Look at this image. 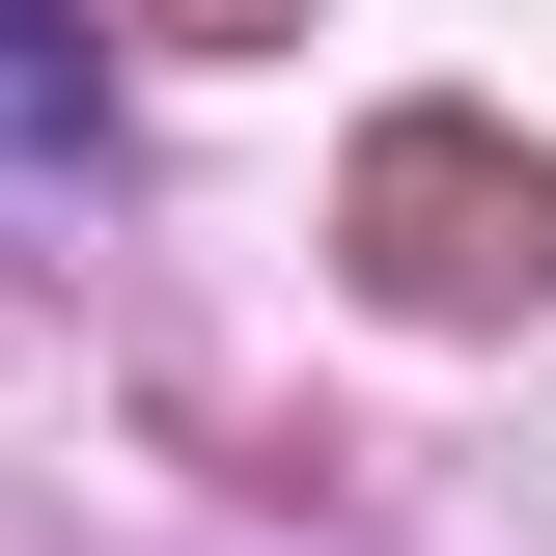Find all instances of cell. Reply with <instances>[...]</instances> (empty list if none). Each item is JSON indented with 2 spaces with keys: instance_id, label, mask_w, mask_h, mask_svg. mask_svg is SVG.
Segmentation results:
<instances>
[{
  "instance_id": "cell-1",
  "label": "cell",
  "mask_w": 556,
  "mask_h": 556,
  "mask_svg": "<svg viewBox=\"0 0 556 556\" xmlns=\"http://www.w3.org/2000/svg\"><path fill=\"white\" fill-rule=\"evenodd\" d=\"M112 167V56H84V0H0V195H56Z\"/></svg>"
}]
</instances>
